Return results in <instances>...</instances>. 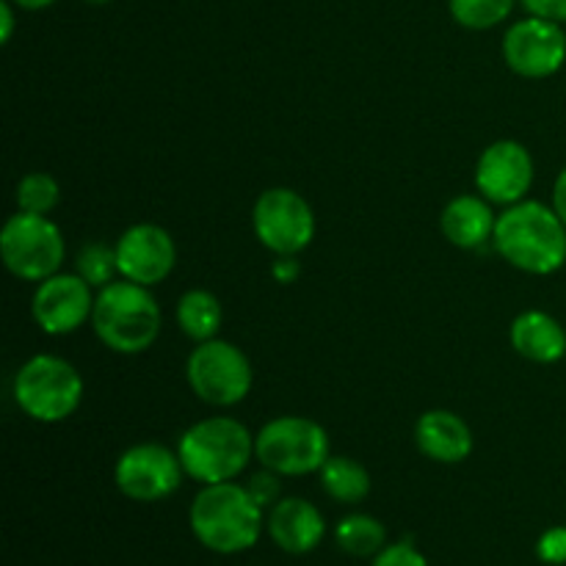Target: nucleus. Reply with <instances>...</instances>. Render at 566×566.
I'll use <instances>...</instances> for the list:
<instances>
[{"instance_id": "1", "label": "nucleus", "mask_w": 566, "mask_h": 566, "mask_svg": "<svg viewBox=\"0 0 566 566\" xmlns=\"http://www.w3.org/2000/svg\"><path fill=\"white\" fill-rule=\"evenodd\" d=\"M495 252L525 274H556L566 263V224L556 208L523 199L497 216Z\"/></svg>"}, {"instance_id": "2", "label": "nucleus", "mask_w": 566, "mask_h": 566, "mask_svg": "<svg viewBox=\"0 0 566 566\" xmlns=\"http://www.w3.org/2000/svg\"><path fill=\"white\" fill-rule=\"evenodd\" d=\"M188 523L199 545L232 556L258 545L263 534V506L235 481L208 484L193 497Z\"/></svg>"}, {"instance_id": "3", "label": "nucleus", "mask_w": 566, "mask_h": 566, "mask_svg": "<svg viewBox=\"0 0 566 566\" xmlns=\"http://www.w3.org/2000/svg\"><path fill=\"white\" fill-rule=\"evenodd\" d=\"M94 335L116 354H142L158 340L160 307L149 287L130 280L99 287L92 313Z\"/></svg>"}, {"instance_id": "4", "label": "nucleus", "mask_w": 566, "mask_h": 566, "mask_svg": "<svg viewBox=\"0 0 566 566\" xmlns=\"http://www.w3.org/2000/svg\"><path fill=\"white\" fill-rule=\"evenodd\" d=\"M177 457L188 479L199 484L235 481L254 457V437L241 420L208 418L193 423L177 442Z\"/></svg>"}, {"instance_id": "5", "label": "nucleus", "mask_w": 566, "mask_h": 566, "mask_svg": "<svg viewBox=\"0 0 566 566\" xmlns=\"http://www.w3.org/2000/svg\"><path fill=\"white\" fill-rule=\"evenodd\" d=\"M14 401L36 423H61L81 407L83 379L66 359L36 354L17 370Z\"/></svg>"}, {"instance_id": "6", "label": "nucleus", "mask_w": 566, "mask_h": 566, "mask_svg": "<svg viewBox=\"0 0 566 566\" xmlns=\"http://www.w3.org/2000/svg\"><path fill=\"white\" fill-rule=\"evenodd\" d=\"M254 457L276 475H310L324 468L329 453V437L324 426L298 415L274 418L254 437Z\"/></svg>"}, {"instance_id": "7", "label": "nucleus", "mask_w": 566, "mask_h": 566, "mask_svg": "<svg viewBox=\"0 0 566 566\" xmlns=\"http://www.w3.org/2000/svg\"><path fill=\"white\" fill-rule=\"evenodd\" d=\"M0 252H3L6 269L17 280L44 282L48 276L59 274L66 247L61 230L48 216L20 210L3 224Z\"/></svg>"}, {"instance_id": "8", "label": "nucleus", "mask_w": 566, "mask_h": 566, "mask_svg": "<svg viewBox=\"0 0 566 566\" xmlns=\"http://www.w3.org/2000/svg\"><path fill=\"white\" fill-rule=\"evenodd\" d=\"M186 379L193 396L210 407H235L252 390V363L232 343L205 340L197 343L186 363Z\"/></svg>"}, {"instance_id": "9", "label": "nucleus", "mask_w": 566, "mask_h": 566, "mask_svg": "<svg viewBox=\"0 0 566 566\" xmlns=\"http://www.w3.org/2000/svg\"><path fill=\"white\" fill-rule=\"evenodd\" d=\"M252 227L258 241L276 258H296L313 243L315 213L302 193L291 188H269L254 202Z\"/></svg>"}, {"instance_id": "10", "label": "nucleus", "mask_w": 566, "mask_h": 566, "mask_svg": "<svg viewBox=\"0 0 566 566\" xmlns=\"http://www.w3.org/2000/svg\"><path fill=\"white\" fill-rule=\"evenodd\" d=\"M180 457L158 442H142L127 448L114 468L116 490L125 497L138 503H158L175 495L182 484Z\"/></svg>"}, {"instance_id": "11", "label": "nucleus", "mask_w": 566, "mask_h": 566, "mask_svg": "<svg viewBox=\"0 0 566 566\" xmlns=\"http://www.w3.org/2000/svg\"><path fill=\"white\" fill-rule=\"evenodd\" d=\"M503 59L523 77H551L566 61V33L562 22L534 17L514 22L503 36Z\"/></svg>"}, {"instance_id": "12", "label": "nucleus", "mask_w": 566, "mask_h": 566, "mask_svg": "<svg viewBox=\"0 0 566 566\" xmlns=\"http://www.w3.org/2000/svg\"><path fill=\"white\" fill-rule=\"evenodd\" d=\"M92 285L81 274H53L39 282L31 302V315L44 335H72L94 313Z\"/></svg>"}, {"instance_id": "13", "label": "nucleus", "mask_w": 566, "mask_h": 566, "mask_svg": "<svg viewBox=\"0 0 566 566\" xmlns=\"http://www.w3.org/2000/svg\"><path fill=\"white\" fill-rule=\"evenodd\" d=\"M534 186V158L520 142L490 144L475 164V188L495 205H517Z\"/></svg>"}, {"instance_id": "14", "label": "nucleus", "mask_w": 566, "mask_h": 566, "mask_svg": "<svg viewBox=\"0 0 566 566\" xmlns=\"http://www.w3.org/2000/svg\"><path fill=\"white\" fill-rule=\"evenodd\" d=\"M114 249L122 280L144 287L164 282L177 265L175 238L158 224H133L122 232Z\"/></svg>"}, {"instance_id": "15", "label": "nucleus", "mask_w": 566, "mask_h": 566, "mask_svg": "<svg viewBox=\"0 0 566 566\" xmlns=\"http://www.w3.org/2000/svg\"><path fill=\"white\" fill-rule=\"evenodd\" d=\"M265 528H269L274 545L291 556L313 553L326 536L324 514L304 497H285V501L274 503Z\"/></svg>"}, {"instance_id": "16", "label": "nucleus", "mask_w": 566, "mask_h": 566, "mask_svg": "<svg viewBox=\"0 0 566 566\" xmlns=\"http://www.w3.org/2000/svg\"><path fill=\"white\" fill-rule=\"evenodd\" d=\"M415 442L423 457L440 464H459L473 453V431L448 409L426 412L415 426Z\"/></svg>"}, {"instance_id": "17", "label": "nucleus", "mask_w": 566, "mask_h": 566, "mask_svg": "<svg viewBox=\"0 0 566 566\" xmlns=\"http://www.w3.org/2000/svg\"><path fill=\"white\" fill-rule=\"evenodd\" d=\"M495 224L497 216L492 213L490 199L473 193L451 199L440 219L442 235L459 249H484V243L495 235Z\"/></svg>"}, {"instance_id": "18", "label": "nucleus", "mask_w": 566, "mask_h": 566, "mask_svg": "<svg viewBox=\"0 0 566 566\" xmlns=\"http://www.w3.org/2000/svg\"><path fill=\"white\" fill-rule=\"evenodd\" d=\"M509 337H512L514 352L531 363L553 365L566 354V329L542 310L520 313L509 329Z\"/></svg>"}, {"instance_id": "19", "label": "nucleus", "mask_w": 566, "mask_h": 566, "mask_svg": "<svg viewBox=\"0 0 566 566\" xmlns=\"http://www.w3.org/2000/svg\"><path fill=\"white\" fill-rule=\"evenodd\" d=\"M221 321H224V313H221L219 298L210 291L197 287V291L182 293L177 302V324L193 343L213 340L221 329Z\"/></svg>"}, {"instance_id": "20", "label": "nucleus", "mask_w": 566, "mask_h": 566, "mask_svg": "<svg viewBox=\"0 0 566 566\" xmlns=\"http://www.w3.org/2000/svg\"><path fill=\"white\" fill-rule=\"evenodd\" d=\"M321 473V486L337 503H359L370 495V475L359 462L348 457H329Z\"/></svg>"}, {"instance_id": "21", "label": "nucleus", "mask_w": 566, "mask_h": 566, "mask_svg": "<svg viewBox=\"0 0 566 566\" xmlns=\"http://www.w3.org/2000/svg\"><path fill=\"white\" fill-rule=\"evenodd\" d=\"M335 542L348 556L370 558L379 556L387 547V531L376 517H368V514H348V517H343L337 523Z\"/></svg>"}, {"instance_id": "22", "label": "nucleus", "mask_w": 566, "mask_h": 566, "mask_svg": "<svg viewBox=\"0 0 566 566\" xmlns=\"http://www.w3.org/2000/svg\"><path fill=\"white\" fill-rule=\"evenodd\" d=\"M448 6L459 25L470 31H486V28L501 25L512 14L514 0H448Z\"/></svg>"}, {"instance_id": "23", "label": "nucleus", "mask_w": 566, "mask_h": 566, "mask_svg": "<svg viewBox=\"0 0 566 566\" xmlns=\"http://www.w3.org/2000/svg\"><path fill=\"white\" fill-rule=\"evenodd\" d=\"M61 188L53 175L48 171H31L17 182V208L25 213L48 216L59 205Z\"/></svg>"}, {"instance_id": "24", "label": "nucleus", "mask_w": 566, "mask_h": 566, "mask_svg": "<svg viewBox=\"0 0 566 566\" xmlns=\"http://www.w3.org/2000/svg\"><path fill=\"white\" fill-rule=\"evenodd\" d=\"M75 269H77L75 274H81L92 287L111 285L114 276L119 274V265H116V249L105 247V243H86V247L77 252Z\"/></svg>"}, {"instance_id": "25", "label": "nucleus", "mask_w": 566, "mask_h": 566, "mask_svg": "<svg viewBox=\"0 0 566 566\" xmlns=\"http://www.w3.org/2000/svg\"><path fill=\"white\" fill-rule=\"evenodd\" d=\"M374 566H429L423 553L412 542H398V545L385 547L379 556H374Z\"/></svg>"}, {"instance_id": "26", "label": "nucleus", "mask_w": 566, "mask_h": 566, "mask_svg": "<svg viewBox=\"0 0 566 566\" xmlns=\"http://www.w3.org/2000/svg\"><path fill=\"white\" fill-rule=\"evenodd\" d=\"M536 556L553 566L566 564V525L547 528L545 534L539 536V542H536Z\"/></svg>"}, {"instance_id": "27", "label": "nucleus", "mask_w": 566, "mask_h": 566, "mask_svg": "<svg viewBox=\"0 0 566 566\" xmlns=\"http://www.w3.org/2000/svg\"><path fill=\"white\" fill-rule=\"evenodd\" d=\"M249 495L254 497V501L260 503V506H274V503H280V475L271 473V470H265V473H258L249 479L247 484Z\"/></svg>"}, {"instance_id": "28", "label": "nucleus", "mask_w": 566, "mask_h": 566, "mask_svg": "<svg viewBox=\"0 0 566 566\" xmlns=\"http://www.w3.org/2000/svg\"><path fill=\"white\" fill-rule=\"evenodd\" d=\"M528 14L545 17L553 22H566V0H520Z\"/></svg>"}, {"instance_id": "29", "label": "nucleus", "mask_w": 566, "mask_h": 566, "mask_svg": "<svg viewBox=\"0 0 566 566\" xmlns=\"http://www.w3.org/2000/svg\"><path fill=\"white\" fill-rule=\"evenodd\" d=\"M271 274H274L276 282H282V285H287V282H296L298 274H302V265H298V260L293 258H276L274 265H271Z\"/></svg>"}, {"instance_id": "30", "label": "nucleus", "mask_w": 566, "mask_h": 566, "mask_svg": "<svg viewBox=\"0 0 566 566\" xmlns=\"http://www.w3.org/2000/svg\"><path fill=\"white\" fill-rule=\"evenodd\" d=\"M14 36V3L0 0V42L9 44Z\"/></svg>"}, {"instance_id": "31", "label": "nucleus", "mask_w": 566, "mask_h": 566, "mask_svg": "<svg viewBox=\"0 0 566 566\" xmlns=\"http://www.w3.org/2000/svg\"><path fill=\"white\" fill-rule=\"evenodd\" d=\"M553 208H556V213L562 216V221L566 224V169L558 175L556 186H553Z\"/></svg>"}, {"instance_id": "32", "label": "nucleus", "mask_w": 566, "mask_h": 566, "mask_svg": "<svg viewBox=\"0 0 566 566\" xmlns=\"http://www.w3.org/2000/svg\"><path fill=\"white\" fill-rule=\"evenodd\" d=\"M11 3L20 6V9H25V11H42V9H48V6H53L55 0H11Z\"/></svg>"}, {"instance_id": "33", "label": "nucleus", "mask_w": 566, "mask_h": 566, "mask_svg": "<svg viewBox=\"0 0 566 566\" xmlns=\"http://www.w3.org/2000/svg\"><path fill=\"white\" fill-rule=\"evenodd\" d=\"M83 3H92V6H105V3H111V0H83Z\"/></svg>"}]
</instances>
